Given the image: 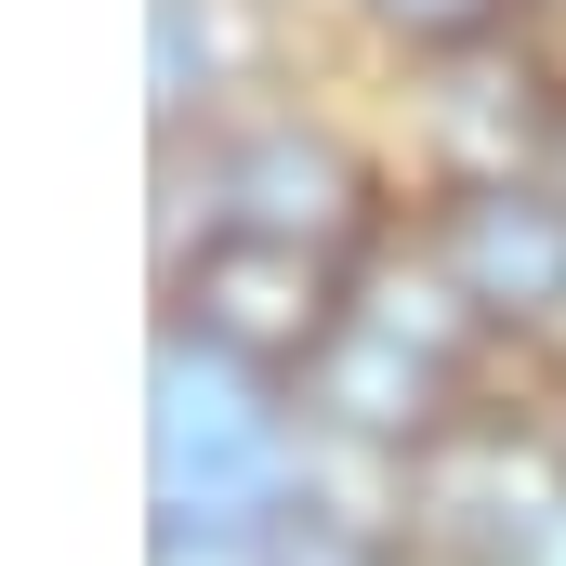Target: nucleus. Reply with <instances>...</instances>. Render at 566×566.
I'll return each mask as SVG.
<instances>
[{
  "label": "nucleus",
  "mask_w": 566,
  "mask_h": 566,
  "mask_svg": "<svg viewBox=\"0 0 566 566\" xmlns=\"http://www.w3.org/2000/svg\"><path fill=\"white\" fill-rule=\"evenodd\" d=\"M158 566H277L264 527H158Z\"/></svg>",
  "instance_id": "nucleus-8"
},
{
  "label": "nucleus",
  "mask_w": 566,
  "mask_h": 566,
  "mask_svg": "<svg viewBox=\"0 0 566 566\" xmlns=\"http://www.w3.org/2000/svg\"><path fill=\"white\" fill-rule=\"evenodd\" d=\"M211 80V13L198 0H158V106H185Z\"/></svg>",
  "instance_id": "nucleus-7"
},
{
  "label": "nucleus",
  "mask_w": 566,
  "mask_h": 566,
  "mask_svg": "<svg viewBox=\"0 0 566 566\" xmlns=\"http://www.w3.org/2000/svg\"><path fill=\"white\" fill-rule=\"evenodd\" d=\"M554 158H566V119H554Z\"/></svg>",
  "instance_id": "nucleus-11"
},
{
  "label": "nucleus",
  "mask_w": 566,
  "mask_h": 566,
  "mask_svg": "<svg viewBox=\"0 0 566 566\" xmlns=\"http://www.w3.org/2000/svg\"><path fill=\"white\" fill-rule=\"evenodd\" d=\"M461 396V329H409V303H343V329L303 369V409L329 434H382V448H434Z\"/></svg>",
  "instance_id": "nucleus-4"
},
{
  "label": "nucleus",
  "mask_w": 566,
  "mask_h": 566,
  "mask_svg": "<svg viewBox=\"0 0 566 566\" xmlns=\"http://www.w3.org/2000/svg\"><path fill=\"white\" fill-rule=\"evenodd\" d=\"M158 527H264L290 501V409L264 369H224L211 343H158Z\"/></svg>",
  "instance_id": "nucleus-1"
},
{
  "label": "nucleus",
  "mask_w": 566,
  "mask_h": 566,
  "mask_svg": "<svg viewBox=\"0 0 566 566\" xmlns=\"http://www.w3.org/2000/svg\"><path fill=\"white\" fill-rule=\"evenodd\" d=\"M527 0H369V27H396L409 53H474V40H501Z\"/></svg>",
  "instance_id": "nucleus-6"
},
{
  "label": "nucleus",
  "mask_w": 566,
  "mask_h": 566,
  "mask_svg": "<svg viewBox=\"0 0 566 566\" xmlns=\"http://www.w3.org/2000/svg\"><path fill=\"white\" fill-rule=\"evenodd\" d=\"M434 277L488 329L566 316V185H541V171H461L434 198Z\"/></svg>",
  "instance_id": "nucleus-2"
},
{
  "label": "nucleus",
  "mask_w": 566,
  "mask_h": 566,
  "mask_svg": "<svg viewBox=\"0 0 566 566\" xmlns=\"http://www.w3.org/2000/svg\"><path fill=\"white\" fill-rule=\"evenodd\" d=\"M541 566H566V514H554V541H541Z\"/></svg>",
  "instance_id": "nucleus-9"
},
{
  "label": "nucleus",
  "mask_w": 566,
  "mask_h": 566,
  "mask_svg": "<svg viewBox=\"0 0 566 566\" xmlns=\"http://www.w3.org/2000/svg\"><path fill=\"white\" fill-rule=\"evenodd\" d=\"M303 566H356V554H303Z\"/></svg>",
  "instance_id": "nucleus-10"
},
{
  "label": "nucleus",
  "mask_w": 566,
  "mask_h": 566,
  "mask_svg": "<svg viewBox=\"0 0 566 566\" xmlns=\"http://www.w3.org/2000/svg\"><path fill=\"white\" fill-rule=\"evenodd\" d=\"M171 303H185V343H211L224 369H264V382H303L316 369V343L343 329V290H329V264L316 251H277V238H211L185 277H171Z\"/></svg>",
  "instance_id": "nucleus-3"
},
{
  "label": "nucleus",
  "mask_w": 566,
  "mask_h": 566,
  "mask_svg": "<svg viewBox=\"0 0 566 566\" xmlns=\"http://www.w3.org/2000/svg\"><path fill=\"white\" fill-rule=\"evenodd\" d=\"M224 211L238 238H277V251H356L369 238V158L316 119H264V133L224 145Z\"/></svg>",
  "instance_id": "nucleus-5"
}]
</instances>
